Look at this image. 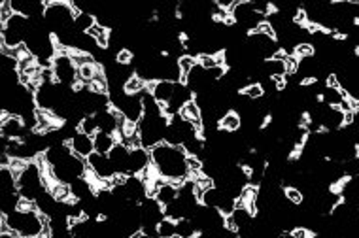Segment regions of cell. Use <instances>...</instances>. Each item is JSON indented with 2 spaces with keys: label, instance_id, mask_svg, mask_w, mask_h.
Returning <instances> with one entry per match:
<instances>
[{
  "label": "cell",
  "instance_id": "5bb4252c",
  "mask_svg": "<svg viewBox=\"0 0 359 238\" xmlns=\"http://www.w3.org/2000/svg\"><path fill=\"white\" fill-rule=\"evenodd\" d=\"M184 121L191 123L193 127H197L199 131H203V110L197 103H195V98H193L191 103H187L184 108L180 110L178 114Z\"/></svg>",
  "mask_w": 359,
  "mask_h": 238
},
{
  "label": "cell",
  "instance_id": "8992f818",
  "mask_svg": "<svg viewBox=\"0 0 359 238\" xmlns=\"http://www.w3.org/2000/svg\"><path fill=\"white\" fill-rule=\"evenodd\" d=\"M53 76H55V82L64 87H72V85L78 84V66L74 63V59L66 50H61V52L55 55L53 59Z\"/></svg>",
  "mask_w": 359,
  "mask_h": 238
},
{
  "label": "cell",
  "instance_id": "4316f807",
  "mask_svg": "<svg viewBox=\"0 0 359 238\" xmlns=\"http://www.w3.org/2000/svg\"><path fill=\"white\" fill-rule=\"evenodd\" d=\"M116 61H117V65H123V66L133 65V61H135V53L131 52L129 47H125V50H122V52L117 53Z\"/></svg>",
  "mask_w": 359,
  "mask_h": 238
},
{
  "label": "cell",
  "instance_id": "4dcf8cb0",
  "mask_svg": "<svg viewBox=\"0 0 359 238\" xmlns=\"http://www.w3.org/2000/svg\"><path fill=\"white\" fill-rule=\"evenodd\" d=\"M358 157H359V146H358Z\"/></svg>",
  "mask_w": 359,
  "mask_h": 238
},
{
  "label": "cell",
  "instance_id": "cb8c5ba5",
  "mask_svg": "<svg viewBox=\"0 0 359 238\" xmlns=\"http://www.w3.org/2000/svg\"><path fill=\"white\" fill-rule=\"evenodd\" d=\"M284 197L288 200L291 206H301L305 202V195H302L301 189H297V187H286L284 189Z\"/></svg>",
  "mask_w": 359,
  "mask_h": 238
},
{
  "label": "cell",
  "instance_id": "ffe728a7",
  "mask_svg": "<svg viewBox=\"0 0 359 238\" xmlns=\"http://www.w3.org/2000/svg\"><path fill=\"white\" fill-rule=\"evenodd\" d=\"M219 131H225V133H237L240 127H242V119L238 116L235 110L227 112L221 119H219Z\"/></svg>",
  "mask_w": 359,
  "mask_h": 238
},
{
  "label": "cell",
  "instance_id": "484cf974",
  "mask_svg": "<svg viewBox=\"0 0 359 238\" xmlns=\"http://www.w3.org/2000/svg\"><path fill=\"white\" fill-rule=\"evenodd\" d=\"M197 63H199V61H197L195 57H191V55H187V53L178 59V66H180V70H182V76H184V80H186L187 74H189V72H191L193 68L197 66Z\"/></svg>",
  "mask_w": 359,
  "mask_h": 238
},
{
  "label": "cell",
  "instance_id": "e0dca14e",
  "mask_svg": "<svg viewBox=\"0 0 359 238\" xmlns=\"http://www.w3.org/2000/svg\"><path fill=\"white\" fill-rule=\"evenodd\" d=\"M93 142H95V151L96 154H103V155H108L114 146L117 144V138L116 135H108V133H103V131H98L95 136H93Z\"/></svg>",
  "mask_w": 359,
  "mask_h": 238
},
{
  "label": "cell",
  "instance_id": "7a4b0ae2",
  "mask_svg": "<svg viewBox=\"0 0 359 238\" xmlns=\"http://www.w3.org/2000/svg\"><path fill=\"white\" fill-rule=\"evenodd\" d=\"M47 223H50V218H45L36 208L15 210L8 216H2V235L13 232L25 238H38L40 235H44Z\"/></svg>",
  "mask_w": 359,
  "mask_h": 238
},
{
  "label": "cell",
  "instance_id": "52a82bcc",
  "mask_svg": "<svg viewBox=\"0 0 359 238\" xmlns=\"http://www.w3.org/2000/svg\"><path fill=\"white\" fill-rule=\"evenodd\" d=\"M200 204L208 206V208H216L218 212H221L224 216H231L235 212V208H237V199L229 195L227 191L224 189H219V187H210V189H206L203 197H200Z\"/></svg>",
  "mask_w": 359,
  "mask_h": 238
},
{
  "label": "cell",
  "instance_id": "7c38bea8",
  "mask_svg": "<svg viewBox=\"0 0 359 238\" xmlns=\"http://www.w3.org/2000/svg\"><path fill=\"white\" fill-rule=\"evenodd\" d=\"M152 167V155L146 148L131 149V159H129V176H140L146 168Z\"/></svg>",
  "mask_w": 359,
  "mask_h": 238
},
{
  "label": "cell",
  "instance_id": "ac0fdd59",
  "mask_svg": "<svg viewBox=\"0 0 359 238\" xmlns=\"http://www.w3.org/2000/svg\"><path fill=\"white\" fill-rule=\"evenodd\" d=\"M95 25H96V15H93L91 12H80V10H76V17H74V29H76L78 33L87 34Z\"/></svg>",
  "mask_w": 359,
  "mask_h": 238
},
{
  "label": "cell",
  "instance_id": "f546056e",
  "mask_svg": "<svg viewBox=\"0 0 359 238\" xmlns=\"http://www.w3.org/2000/svg\"><path fill=\"white\" fill-rule=\"evenodd\" d=\"M2 238H25V237H20V235H13V232H6V235H2Z\"/></svg>",
  "mask_w": 359,
  "mask_h": 238
},
{
  "label": "cell",
  "instance_id": "603a6c76",
  "mask_svg": "<svg viewBox=\"0 0 359 238\" xmlns=\"http://www.w3.org/2000/svg\"><path fill=\"white\" fill-rule=\"evenodd\" d=\"M146 89H148V84H146L142 77L136 76V74L129 80L127 84H125V91H127L129 95H140L142 91H146Z\"/></svg>",
  "mask_w": 359,
  "mask_h": 238
},
{
  "label": "cell",
  "instance_id": "6da1fadb",
  "mask_svg": "<svg viewBox=\"0 0 359 238\" xmlns=\"http://www.w3.org/2000/svg\"><path fill=\"white\" fill-rule=\"evenodd\" d=\"M149 155H152V167L163 180L180 186L191 176L187 167V154L182 146H170L167 142H163L159 146H155Z\"/></svg>",
  "mask_w": 359,
  "mask_h": 238
},
{
  "label": "cell",
  "instance_id": "277c9868",
  "mask_svg": "<svg viewBox=\"0 0 359 238\" xmlns=\"http://www.w3.org/2000/svg\"><path fill=\"white\" fill-rule=\"evenodd\" d=\"M32 21L25 15L13 13L12 17L2 25L0 31V40H2V50H17L23 47L31 34Z\"/></svg>",
  "mask_w": 359,
  "mask_h": 238
},
{
  "label": "cell",
  "instance_id": "9a60e30c",
  "mask_svg": "<svg viewBox=\"0 0 359 238\" xmlns=\"http://www.w3.org/2000/svg\"><path fill=\"white\" fill-rule=\"evenodd\" d=\"M180 197V186L178 184H173V181H163L161 187L157 189V193H155V199L159 200L163 206H168L173 204L174 200Z\"/></svg>",
  "mask_w": 359,
  "mask_h": 238
},
{
  "label": "cell",
  "instance_id": "5b68a950",
  "mask_svg": "<svg viewBox=\"0 0 359 238\" xmlns=\"http://www.w3.org/2000/svg\"><path fill=\"white\" fill-rule=\"evenodd\" d=\"M231 17L235 25L240 27L242 31H251V33H256L259 25H263L267 21V17L254 8V2H238V0L233 6Z\"/></svg>",
  "mask_w": 359,
  "mask_h": 238
},
{
  "label": "cell",
  "instance_id": "f1b7e54d",
  "mask_svg": "<svg viewBox=\"0 0 359 238\" xmlns=\"http://www.w3.org/2000/svg\"><path fill=\"white\" fill-rule=\"evenodd\" d=\"M280 238H297V237L291 231H286V232H282V235H280Z\"/></svg>",
  "mask_w": 359,
  "mask_h": 238
},
{
  "label": "cell",
  "instance_id": "2e32d148",
  "mask_svg": "<svg viewBox=\"0 0 359 238\" xmlns=\"http://www.w3.org/2000/svg\"><path fill=\"white\" fill-rule=\"evenodd\" d=\"M346 101V93L339 87H323L320 95V103L328 104V106H333V108H340V104Z\"/></svg>",
  "mask_w": 359,
  "mask_h": 238
},
{
  "label": "cell",
  "instance_id": "3957f363",
  "mask_svg": "<svg viewBox=\"0 0 359 238\" xmlns=\"http://www.w3.org/2000/svg\"><path fill=\"white\" fill-rule=\"evenodd\" d=\"M74 17H76V8L74 2H45L44 21L47 29L55 34L57 38L74 31Z\"/></svg>",
  "mask_w": 359,
  "mask_h": 238
},
{
  "label": "cell",
  "instance_id": "83f0119b",
  "mask_svg": "<svg viewBox=\"0 0 359 238\" xmlns=\"http://www.w3.org/2000/svg\"><path fill=\"white\" fill-rule=\"evenodd\" d=\"M131 238H154V237H149L148 232L138 231V232H135V235H133V237H131Z\"/></svg>",
  "mask_w": 359,
  "mask_h": 238
},
{
  "label": "cell",
  "instance_id": "44dd1931",
  "mask_svg": "<svg viewBox=\"0 0 359 238\" xmlns=\"http://www.w3.org/2000/svg\"><path fill=\"white\" fill-rule=\"evenodd\" d=\"M157 238H176V221L165 218L157 227Z\"/></svg>",
  "mask_w": 359,
  "mask_h": 238
},
{
  "label": "cell",
  "instance_id": "4fadbf2b",
  "mask_svg": "<svg viewBox=\"0 0 359 238\" xmlns=\"http://www.w3.org/2000/svg\"><path fill=\"white\" fill-rule=\"evenodd\" d=\"M149 93H152V97L161 104V106H165V104L170 103V98L174 97V91H176V84L174 82H167V80H159V82H154V84H149Z\"/></svg>",
  "mask_w": 359,
  "mask_h": 238
},
{
  "label": "cell",
  "instance_id": "9c48e42d",
  "mask_svg": "<svg viewBox=\"0 0 359 238\" xmlns=\"http://www.w3.org/2000/svg\"><path fill=\"white\" fill-rule=\"evenodd\" d=\"M87 168H89V172L95 176L96 180L101 181H108L116 176V170L112 167L108 155L96 154V151L87 159Z\"/></svg>",
  "mask_w": 359,
  "mask_h": 238
},
{
  "label": "cell",
  "instance_id": "30bf717a",
  "mask_svg": "<svg viewBox=\"0 0 359 238\" xmlns=\"http://www.w3.org/2000/svg\"><path fill=\"white\" fill-rule=\"evenodd\" d=\"M68 146H71L72 154L78 155V157H82V159H89L91 155L95 154V142H93V136L85 135L82 131H78L76 135L72 136L71 140H68Z\"/></svg>",
  "mask_w": 359,
  "mask_h": 238
},
{
  "label": "cell",
  "instance_id": "7402d4cb",
  "mask_svg": "<svg viewBox=\"0 0 359 238\" xmlns=\"http://www.w3.org/2000/svg\"><path fill=\"white\" fill-rule=\"evenodd\" d=\"M78 131H82L85 135L95 136L98 133V123H96L95 116H85L82 121L78 123Z\"/></svg>",
  "mask_w": 359,
  "mask_h": 238
},
{
  "label": "cell",
  "instance_id": "8fae6325",
  "mask_svg": "<svg viewBox=\"0 0 359 238\" xmlns=\"http://www.w3.org/2000/svg\"><path fill=\"white\" fill-rule=\"evenodd\" d=\"M108 159L112 163V167L116 170V174L122 176H129V159H131V148H127L125 144L117 142L114 149L108 154Z\"/></svg>",
  "mask_w": 359,
  "mask_h": 238
},
{
  "label": "cell",
  "instance_id": "ba28073f",
  "mask_svg": "<svg viewBox=\"0 0 359 238\" xmlns=\"http://www.w3.org/2000/svg\"><path fill=\"white\" fill-rule=\"evenodd\" d=\"M0 133H2V138H8V140H27L31 131L27 129L25 123L21 121V117L2 114Z\"/></svg>",
  "mask_w": 359,
  "mask_h": 238
},
{
  "label": "cell",
  "instance_id": "d4e9b609",
  "mask_svg": "<svg viewBox=\"0 0 359 238\" xmlns=\"http://www.w3.org/2000/svg\"><path fill=\"white\" fill-rule=\"evenodd\" d=\"M242 95L250 98V101H261V98L265 97L263 85L259 84V82H251V84L242 91Z\"/></svg>",
  "mask_w": 359,
  "mask_h": 238
},
{
  "label": "cell",
  "instance_id": "d6986e66",
  "mask_svg": "<svg viewBox=\"0 0 359 238\" xmlns=\"http://www.w3.org/2000/svg\"><path fill=\"white\" fill-rule=\"evenodd\" d=\"M199 232V227L191 218H184L176 221V238H197Z\"/></svg>",
  "mask_w": 359,
  "mask_h": 238
}]
</instances>
